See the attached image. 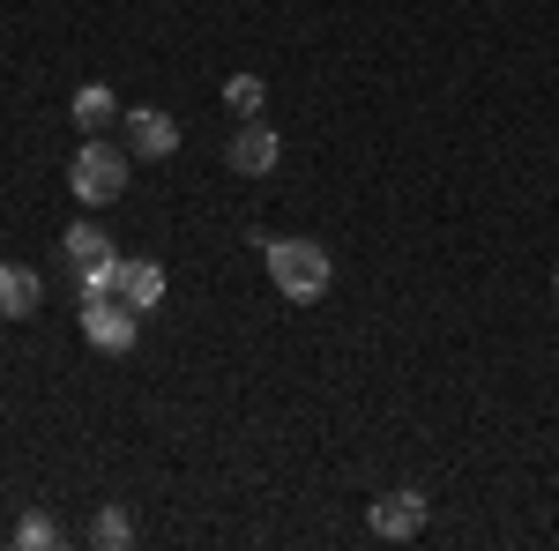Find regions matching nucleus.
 Here are the masks:
<instances>
[{"label":"nucleus","mask_w":559,"mask_h":551,"mask_svg":"<svg viewBox=\"0 0 559 551\" xmlns=\"http://www.w3.org/2000/svg\"><path fill=\"white\" fill-rule=\"evenodd\" d=\"M261 261H269V284H276L284 298H321L329 276H336L313 239H261Z\"/></svg>","instance_id":"obj_1"},{"label":"nucleus","mask_w":559,"mask_h":551,"mask_svg":"<svg viewBox=\"0 0 559 551\" xmlns=\"http://www.w3.org/2000/svg\"><path fill=\"white\" fill-rule=\"evenodd\" d=\"M120 187H128V149L83 134V149L68 157V194L75 202H120Z\"/></svg>","instance_id":"obj_2"},{"label":"nucleus","mask_w":559,"mask_h":551,"mask_svg":"<svg viewBox=\"0 0 559 551\" xmlns=\"http://www.w3.org/2000/svg\"><path fill=\"white\" fill-rule=\"evenodd\" d=\"M134 336H142V313L128 298H112V291L83 298V343H97L105 358H120V350H134Z\"/></svg>","instance_id":"obj_3"},{"label":"nucleus","mask_w":559,"mask_h":551,"mask_svg":"<svg viewBox=\"0 0 559 551\" xmlns=\"http://www.w3.org/2000/svg\"><path fill=\"white\" fill-rule=\"evenodd\" d=\"M60 254H68V268H75V284H83V298L90 291H105V276H112V239L97 231V224H75L68 239H60Z\"/></svg>","instance_id":"obj_4"},{"label":"nucleus","mask_w":559,"mask_h":551,"mask_svg":"<svg viewBox=\"0 0 559 551\" xmlns=\"http://www.w3.org/2000/svg\"><path fill=\"white\" fill-rule=\"evenodd\" d=\"M366 522H373V537H388V544H411L426 529V492H381Z\"/></svg>","instance_id":"obj_5"},{"label":"nucleus","mask_w":559,"mask_h":551,"mask_svg":"<svg viewBox=\"0 0 559 551\" xmlns=\"http://www.w3.org/2000/svg\"><path fill=\"white\" fill-rule=\"evenodd\" d=\"M105 291H112V298H128L134 313H150V306L165 298V268H157V261H112Z\"/></svg>","instance_id":"obj_6"},{"label":"nucleus","mask_w":559,"mask_h":551,"mask_svg":"<svg viewBox=\"0 0 559 551\" xmlns=\"http://www.w3.org/2000/svg\"><path fill=\"white\" fill-rule=\"evenodd\" d=\"M224 157H231V171H247V179H269L276 157H284V142L261 128V120H247V128L231 134V149H224Z\"/></svg>","instance_id":"obj_7"},{"label":"nucleus","mask_w":559,"mask_h":551,"mask_svg":"<svg viewBox=\"0 0 559 551\" xmlns=\"http://www.w3.org/2000/svg\"><path fill=\"white\" fill-rule=\"evenodd\" d=\"M128 142L157 165V157H173V149H179V120H173V112H157V105H134V112H128Z\"/></svg>","instance_id":"obj_8"},{"label":"nucleus","mask_w":559,"mask_h":551,"mask_svg":"<svg viewBox=\"0 0 559 551\" xmlns=\"http://www.w3.org/2000/svg\"><path fill=\"white\" fill-rule=\"evenodd\" d=\"M38 298H45V284L23 268V261H0V321H31Z\"/></svg>","instance_id":"obj_9"},{"label":"nucleus","mask_w":559,"mask_h":551,"mask_svg":"<svg viewBox=\"0 0 559 551\" xmlns=\"http://www.w3.org/2000/svg\"><path fill=\"white\" fill-rule=\"evenodd\" d=\"M68 112H75V128H83V134H105L112 120H120V97H112L105 83H83V89H75V105H68Z\"/></svg>","instance_id":"obj_10"},{"label":"nucleus","mask_w":559,"mask_h":551,"mask_svg":"<svg viewBox=\"0 0 559 551\" xmlns=\"http://www.w3.org/2000/svg\"><path fill=\"white\" fill-rule=\"evenodd\" d=\"M261 97H269L261 75H231V83H224V105H231L239 120H261Z\"/></svg>","instance_id":"obj_11"},{"label":"nucleus","mask_w":559,"mask_h":551,"mask_svg":"<svg viewBox=\"0 0 559 551\" xmlns=\"http://www.w3.org/2000/svg\"><path fill=\"white\" fill-rule=\"evenodd\" d=\"M15 544H23V551H45V544H60V529H52V514H23V522H15Z\"/></svg>","instance_id":"obj_12"},{"label":"nucleus","mask_w":559,"mask_h":551,"mask_svg":"<svg viewBox=\"0 0 559 551\" xmlns=\"http://www.w3.org/2000/svg\"><path fill=\"white\" fill-rule=\"evenodd\" d=\"M90 537H97V544H105V551L134 544V529H128V514H120V507H105V514H97V529H90Z\"/></svg>","instance_id":"obj_13"},{"label":"nucleus","mask_w":559,"mask_h":551,"mask_svg":"<svg viewBox=\"0 0 559 551\" xmlns=\"http://www.w3.org/2000/svg\"><path fill=\"white\" fill-rule=\"evenodd\" d=\"M552 284H559V276H552Z\"/></svg>","instance_id":"obj_14"}]
</instances>
